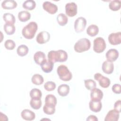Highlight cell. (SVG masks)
Listing matches in <instances>:
<instances>
[{
  "instance_id": "7c38bea8",
  "label": "cell",
  "mask_w": 121,
  "mask_h": 121,
  "mask_svg": "<svg viewBox=\"0 0 121 121\" xmlns=\"http://www.w3.org/2000/svg\"><path fill=\"white\" fill-rule=\"evenodd\" d=\"M120 116V112L115 109L109 111L107 113L104 121H117L118 120Z\"/></svg>"
},
{
  "instance_id": "60d3db41",
  "label": "cell",
  "mask_w": 121,
  "mask_h": 121,
  "mask_svg": "<svg viewBox=\"0 0 121 121\" xmlns=\"http://www.w3.org/2000/svg\"><path fill=\"white\" fill-rule=\"evenodd\" d=\"M2 114H3V117H2V116L1 115H0V120L1 121L2 118H4V121H8V118L7 116L6 115H5L4 114H3V113H2Z\"/></svg>"
},
{
  "instance_id": "8992f818",
  "label": "cell",
  "mask_w": 121,
  "mask_h": 121,
  "mask_svg": "<svg viewBox=\"0 0 121 121\" xmlns=\"http://www.w3.org/2000/svg\"><path fill=\"white\" fill-rule=\"evenodd\" d=\"M94 77L95 79L99 82V85L103 88H107L111 84L110 79L107 77L103 76L101 73H95Z\"/></svg>"
},
{
  "instance_id": "f35d334b",
  "label": "cell",
  "mask_w": 121,
  "mask_h": 121,
  "mask_svg": "<svg viewBox=\"0 0 121 121\" xmlns=\"http://www.w3.org/2000/svg\"><path fill=\"white\" fill-rule=\"evenodd\" d=\"M121 101L120 100H118L115 102L114 104V108L115 110L118 111L119 112L121 111Z\"/></svg>"
},
{
  "instance_id": "d590c367",
  "label": "cell",
  "mask_w": 121,
  "mask_h": 121,
  "mask_svg": "<svg viewBox=\"0 0 121 121\" xmlns=\"http://www.w3.org/2000/svg\"><path fill=\"white\" fill-rule=\"evenodd\" d=\"M44 89L47 91H52L56 88V84L52 81H47L44 85Z\"/></svg>"
},
{
  "instance_id": "8fae6325",
  "label": "cell",
  "mask_w": 121,
  "mask_h": 121,
  "mask_svg": "<svg viewBox=\"0 0 121 121\" xmlns=\"http://www.w3.org/2000/svg\"><path fill=\"white\" fill-rule=\"evenodd\" d=\"M50 39V34L47 31L40 32L36 38V42L39 44H43L48 42Z\"/></svg>"
},
{
  "instance_id": "e0dca14e",
  "label": "cell",
  "mask_w": 121,
  "mask_h": 121,
  "mask_svg": "<svg viewBox=\"0 0 121 121\" xmlns=\"http://www.w3.org/2000/svg\"><path fill=\"white\" fill-rule=\"evenodd\" d=\"M22 118L26 121H32L35 119V114L29 109H24L21 112Z\"/></svg>"
},
{
  "instance_id": "30bf717a",
  "label": "cell",
  "mask_w": 121,
  "mask_h": 121,
  "mask_svg": "<svg viewBox=\"0 0 121 121\" xmlns=\"http://www.w3.org/2000/svg\"><path fill=\"white\" fill-rule=\"evenodd\" d=\"M43 8L44 10L51 14H54L58 11L57 6L48 1H45L43 3Z\"/></svg>"
},
{
  "instance_id": "ba28073f",
  "label": "cell",
  "mask_w": 121,
  "mask_h": 121,
  "mask_svg": "<svg viewBox=\"0 0 121 121\" xmlns=\"http://www.w3.org/2000/svg\"><path fill=\"white\" fill-rule=\"evenodd\" d=\"M77 5L74 2L67 3L65 5L66 14L69 17H74L77 14Z\"/></svg>"
},
{
  "instance_id": "7402d4cb",
  "label": "cell",
  "mask_w": 121,
  "mask_h": 121,
  "mask_svg": "<svg viewBox=\"0 0 121 121\" xmlns=\"http://www.w3.org/2000/svg\"><path fill=\"white\" fill-rule=\"evenodd\" d=\"M99 32V28L95 25H91L89 26L86 29L87 34L90 36H95Z\"/></svg>"
},
{
  "instance_id": "f546056e",
  "label": "cell",
  "mask_w": 121,
  "mask_h": 121,
  "mask_svg": "<svg viewBox=\"0 0 121 121\" xmlns=\"http://www.w3.org/2000/svg\"><path fill=\"white\" fill-rule=\"evenodd\" d=\"M22 6L23 8L28 10H33L36 6V3L33 0H27L24 2Z\"/></svg>"
},
{
  "instance_id": "d6986e66",
  "label": "cell",
  "mask_w": 121,
  "mask_h": 121,
  "mask_svg": "<svg viewBox=\"0 0 121 121\" xmlns=\"http://www.w3.org/2000/svg\"><path fill=\"white\" fill-rule=\"evenodd\" d=\"M34 59L35 62L39 65H41V64L46 59L45 53L41 51L36 52L34 55Z\"/></svg>"
},
{
  "instance_id": "cb8c5ba5",
  "label": "cell",
  "mask_w": 121,
  "mask_h": 121,
  "mask_svg": "<svg viewBox=\"0 0 121 121\" xmlns=\"http://www.w3.org/2000/svg\"><path fill=\"white\" fill-rule=\"evenodd\" d=\"M42 101L41 98H32L30 101V104L31 107L35 110L40 109L42 106Z\"/></svg>"
},
{
  "instance_id": "5bb4252c",
  "label": "cell",
  "mask_w": 121,
  "mask_h": 121,
  "mask_svg": "<svg viewBox=\"0 0 121 121\" xmlns=\"http://www.w3.org/2000/svg\"><path fill=\"white\" fill-rule=\"evenodd\" d=\"M102 69L104 73L107 74H111L113 71L114 65L112 62L107 60L103 62Z\"/></svg>"
},
{
  "instance_id": "1f68e13d",
  "label": "cell",
  "mask_w": 121,
  "mask_h": 121,
  "mask_svg": "<svg viewBox=\"0 0 121 121\" xmlns=\"http://www.w3.org/2000/svg\"><path fill=\"white\" fill-rule=\"evenodd\" d=\"M121 1L119 0H114L111 1L109 4V8L113 11H117L121 8Z\"/></svg>"
},
{
  "instance_id": "83f0119b",
  "label": "cell",
  "mask_w": 121,
  "mask_h": 121,
  "mask_svg": "<svg viewBox=\"0 0 121 121\" xmlns=\"http://www.w3.org/2000/svg\"><path fill=\"white\" fill-rule=\"evenodd\" d=\"M32 82L36 85H40L42 84L44 81L43 77L38 74L34 75L31 78Z\"/></svg>"
},
{
  "instance_id": "7a4b0ae2",
  "label": "cell",
  "mask_w": 121,
  "mask_h": 121,
  "mask_svg": "<svg viewBox=\"0 0 121 121\" xmlns=\"http://www.w3.org/2000/svg\"><path fill=\"white\" fill-rule=\"evenodd\" d=\"M37 29L38 26L36 23L32 21L24 27L22 30V34L25 38L31 39L35 36Z\"/></svg>"
},
{
  "instance_id": "f1b7e54d",
  "label": "cell",
  "mask_w": 121,
  "mask_h": 121,
  "mask_svg": "<svg viewBox=\"0 0 121 121\" xmlns=\"http://www.w3.org/2000/svg\"><path fill=\"white\" fill-rule=\"evenodd\" d=\"M57 21L60 26H64L67 24L68 18L65 14L60 13L57 17Z\"/></svg>"
},
{
  "instance_id": "4fadbf2b",
  "label": "cell",
  "mask_w": 121,
  "mask_h": 121,
  "mask_svg": "<svg viewBox=\"0 0 121 121\" xmlns=\"http://www.w3.org/2000/svg\"><path fill=\"white\" fill-rule=\"evenodd\" d=\"M119 55V52L116 49H111L106 52L105 56L107 60L113 62L118 59Z\"/></svg>"
},
{
  "instance_id": "9c48e42d",
  "label": "cell",
  "mask_w": 121,
  "mask_h": 121,
  "mask_svg": "<svg viewBox=\"0 0 121 121\" xmlns=\"http://www.w3.org/2000/svg\"><path fill=\"white\" fill-rule=\"evenodd\" d=\"M108 41L112 45H118L121 43V32L112 33L108 36Z\"/></svg>"
},
{
  "instance_id": "ab89813d",
  "label": "cell",
  "mask_w": 121,
  "mask_h": 121,
  "mask_svg": "<svg viewBox=\"0 0 121 121\" xmlns=\"http://www.w3.org/2000/svg\"><path fill=\"white\" fill-rule=\"evenodd\" d=\"M86 120L87 121H97L98 119L96 116L94 115H90L88 116Z\"/></svg>"
},
{
  "instance_id": "ac0fdd59",
  "label": "cell",
  "mask_w": 121,
  "mask_h": 121,
  "mask_svg": "<svg viewBox=\"0 0 121 121\" xmlns=\"http://www.w3.org/2000/svg\"><path fill=\"white\" fill-rule=\"evenodd\" d=\"M42 70L45 73L51 72L54 67V63L48 60H45L40 65Z\"/></svg>"
},
{
  "instance_id": "2e32d148",
  "label": "cell",
  "mask_w": 121,
  "mask_h": 121,
  "mask_svg": "<svg viewBox=\"0 0 121 121\" xmlns=\"http://www.w3.org/2000/svg\"><path fill=\"white\" fill-rule=\"evenodd\" d=\"M90 97L93 100L101 101L103 97V93L101 90L95 87L91 90Z\"/></svg>"
},
{
  "instance_id": "836d02e7",
  "label": "cell",
  "mask_w": 121,
  "mask_h": 121,
  "mask_svg": "<svg viewBox=\"0 0 121 121\" xmlns=\"http://www.w3.org/2000/svg\"><path fill=\"white\" fill-rule=\"evenodd\" d=\"M85 86L86 89L89 90H91L96 86V82L93 79H86L84 80Z\"/></svg>"
},
{
  "instance_id": "44dd1931",
  "label": "cell",
  "mask_w": 121,
  "mask_h": 121,
  "mask_svg": "<svg viewBox=\"0 0 121 121\" xmlns=\"http://www.w3.org/2000/svg\"><path fill=\"white\" fill-rule=\"evenodd\" d=\"M57 91L60 95L66 96L69 92V86L67 84H61L58 86Z\"/></svg>"
},
{
  "instance_id": "d4e9b609",
  "label": "cell",
  "mask_w": 121,
  "mask_h": 121,
  "mask_svg": "<svg viewBox=\"0 0 121 121\" xmlns=\"http://www.w3.org/2000/svg\"><path fill=\"white\" fill-rule=\"evenodd\" d=\"M45 104L55 106L57 104V99L56 97L52 94L47 95L45 98Z\"/></svg>"
},
{
  "instance_id": "5b68a950",
  "label": "cell",
  "mask_w": 121,
  "mask_h": 121,
  "mask_svg": "<svg viewBox=\"0 0 121 121\" xmlns=\"http://www.w3.org/2000/svg\"><path fill=\"white\" fill-rule=\"evenodd\" d=\"M106 47L105 42L102 37H98L94 40L93 50L95 52L101 53L105 50Z\"/></svg>"
},
{
  "instance_id": "3957f363",
  "label": "cell",
  "mask_w": 121,
  "mask_h": 121,
  "mask_svg": "<svg viewBox=\"0 0 121 121\" xmlns=\"http://www.w3.org/2000/svg\"><path fill=\"white\" fill-rule=\"evenodd\" d=\"M91 46V43L87 38H81L78 40L75 44L74 50L77 52H82L88 51Z\"/></svg>"
},
{
  "instance_id": "52a82bcc",
  "label": "cell",
  "mask_w": 121,
  "mask_h": 121,
  "mask_svg": "<svg viewBox=\"0 0 121 121\" xmlns=\"http://www.w3.org/2000/svg\"><path fill=\"white\" fill-rule=\"evenodd\" d=\"M86 25V20L82 17H78L75 21L74 29L77 33H80L84 30Z\"/></svg>"
},
{
  "instance_id": "277c9868",
  "label": "cell",
  "mask_w": 121,
  "mask_h": 121,
  "mask_svg": "<svg viewBox=\"0 0 121 121\" xmlns=\"http://www.w3.org/2000/svg\"><path fill=\"white\" fill-rule=\"evenodd\" d=\"M59 78L64 81H68L71 79L72 75L68 67L64 65H60L57 69Z\"/></svg>"
},
{
  "instance_id": "4316f807",
  "label": "cell",
  "mask_w": 121,
  "mask_h": 121,
  "mask_svg": "<svg viewBox=\"0 0 121 121\" xmlns=\"http://www.w3.org/2000/svg\"><path fill=\"white\" fill-rule=\"evenodd\" d=\"M29 51L28 47L25 44H21L19 45L17 50V54L21 57L26 55Z\"/></svg>"
},
{
  "instance_id": "484cf974",
  "label": "cell",
  "mask_w": 121,
  "mask_h": 121,
  "mask_svg": "<svg viewBox=\"0 0 121 121\" xmlns=\"http://www.w3.org/2000/svg\"><path fill=\"white\" fill-rule=\"evenodd\" d=\"M3 18L6 23L14 25L16 21V19L14 16L10 13H4L3 15Z\"/></svg>"
},
{
  "instance_id": "603a6c76",
  "label": "cell",
  "mask_w": 121,
  "mask_h": 121,
  "mask_svg": "<svg viewBox=\"0 0 121 121\" xmlns=\"http://www.w3.org/2000/svg\"><path fill=\"white\" fill-rule=\"evenodd\" d=\"M30 13L26 10L21 11L18 14V18L21 22L27 21L30 19Z\"/></svg>"
},
{
  "instance_id": "e575fe53",
  "label": "cell",
  "mask_w": 121,
  "mask_h": 121,
  "mask_svg": "<svg viewBox=\"0 0 121 121\" xmlns=\"http://www.w3.org/2000/svg\"><path fill=\"white\" fill-rule=\"evenodd\" d=\"M29 95L31 98H41L42 96V93L41 90L38 88H33L30 92Z\"/></svg>"
},
{
  "instance_id": "6da1fadb",
  "label": "cell",
  "mask_w": 121,
  "mask_h": 121,
  "mask_svg": "<svg viewBox=\"0 0 121 121\" xmlns=\"http://www.w3.org/2000/svg\"><path fill=\"white\" fill-rule=\"evenodd\" d=\"M48 59L53 63L56 62L66 61L68 59V54L62 50L51 51L48 53Z\"/></svg>"
},
{
  "instance_id": "9a60e30c",
  "label": "cell",
  "mask_w": 121,
  "mask_h": 121,
  "mask_svg": "<svg viewBox=\"0 0 121 121\" xmlns=\"http://www.w3.org/2000/svg\"><path fill=\"white\" fill-rule=\"evenodd\" d=\"M89 106L90 109L92 111L95 112H97L101 111L102 104L101 101L92 100L89 102Z\"/></svg>"
},
{
  "instance_id": "8d00e7d4",
  "label": "cell",
  "mask_w": 121,
  "mask_h": 121,
  "mask_svg": "<svg viewBox=\"0 0 121 121\" xmlns=\"http://www.w3.org/2000/svg\"><path fill=\"white\" fill-rule=\"evenodd\" d=\"M4 46L7 50H13L15 47L16 43L13 40L8 39L5 41L4 43Z\"/></svg>"
},
{
  "instance_id": "d6a6232c",
  "label": "cell",
  "mask_w": 121,
  "mask_h": 121,
  "mask_svg": "<svg viewBox=\"0 0 121 121\" xmlns=\"http://www.w3.org/2000/svg\"><path fill=\"white\" fill-rule=\"evenodd\" d=\"M43 112L48 115H52L55 112V106L45 104L43 107Z\"/></svg>"
},
{
  "instance_id": "74e56055",
  "label": "cell",
  "mask_w": 121,
  "mask_h": 121,
  "mask_svg": "<svg viewBox=\"0 0 121 121\" xmlns=\"http://www.w3.org/2000/svg\"><path fill=\"white\" fill-rule=\"evenodd\" d=\"M112 91L115 94H119L121 93V86L119 84H115L112 86Z\"/></svg>"
},
{
  "instance_id": "4dcf8cb0",
  "label": "cell",
  "mask_w": 121,
  "mask_h": 121,
  "mask_svg": "<svg viewBox=\"0 0 121 121\" xmlns=\"http://www.w3.org/2000/svg\"><path fill=\"white\" fill-rule=\"evenodd\" d=\"M4 30L7 35H12L15 33L16 28L13 24L5 23L4 25Z\"/></svg>"
},
{
  "instance_id": "ffe728a7",
  "label": "cell",
  "mask_w": 121,
  "mask_h": 121,
  "mask_svg": "<svg viewBox=\"0 0 121 121\" xmlns=\"http://www.w3.org/2000/svg\"><path fill=\"white\" fill-rule=\"evenodd\" d=\"M17 6V3L13 0H5L1 3V7L6 9H12Z\"/></svg>"
}]
</instances>
